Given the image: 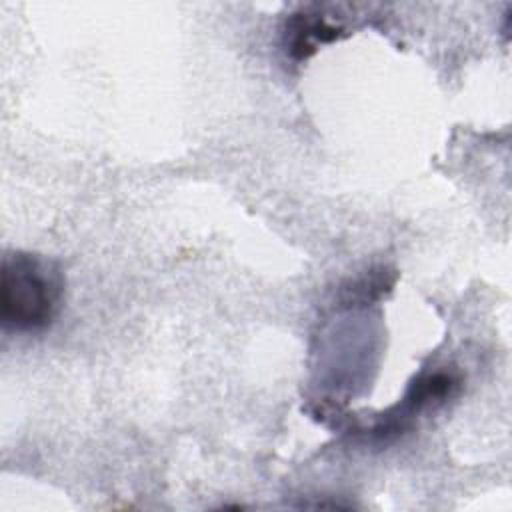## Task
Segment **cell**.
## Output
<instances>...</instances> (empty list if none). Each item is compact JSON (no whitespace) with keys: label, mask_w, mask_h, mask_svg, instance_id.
Here are the masks:
<instances>
[{"label":"cell","mask_w":512,"mask_h":512,"mask_svg":"<svg viewBox=\"0 0 512 512\" xmlns=\"http://www.w3.org/2000/svg\"><path fill=\"white\" fill-rule=\"evenodd\" d=\"M62 290V272L54 262L26 252L4 256L0 280L4 328L16 332L44 330L60 310Z\"/></svg>","instance_id":"cell-1"},{"label":"cell","mask_w":512,"mask_h":512,"mask_svg":"<svg viewBox=\"0 0 512 512\" xmlns=\"http://www.w3.org/2000/svg\"><path fill=\"white\" fill-rule=\"evenodd\" d=\"M340 32L342 28L328 22L324 14L306 12V10L292 14L284 30L286 52L296 60H304L312 56L320 44L336 40Z\"/></svg>","instance_id":"cell-2"},{"label":"cell","mask_w":512,"mask_h":512,"mask_svg":"<svg viewBox=\"0 0 512 512\" xmlns=\"http://www.w3.org/2000/svg\"><path fill=\"white\" fill-rule=\"evenodd\" d=\"M390 286H392V278H388L386 270L372 272V274H366V276L354 280L348 288H344L342 300L348 306H352V302L368 304V302L380 298L384 294V290H388Z\"/></svg>","instance_id":"cell-3"}]
</instances>
